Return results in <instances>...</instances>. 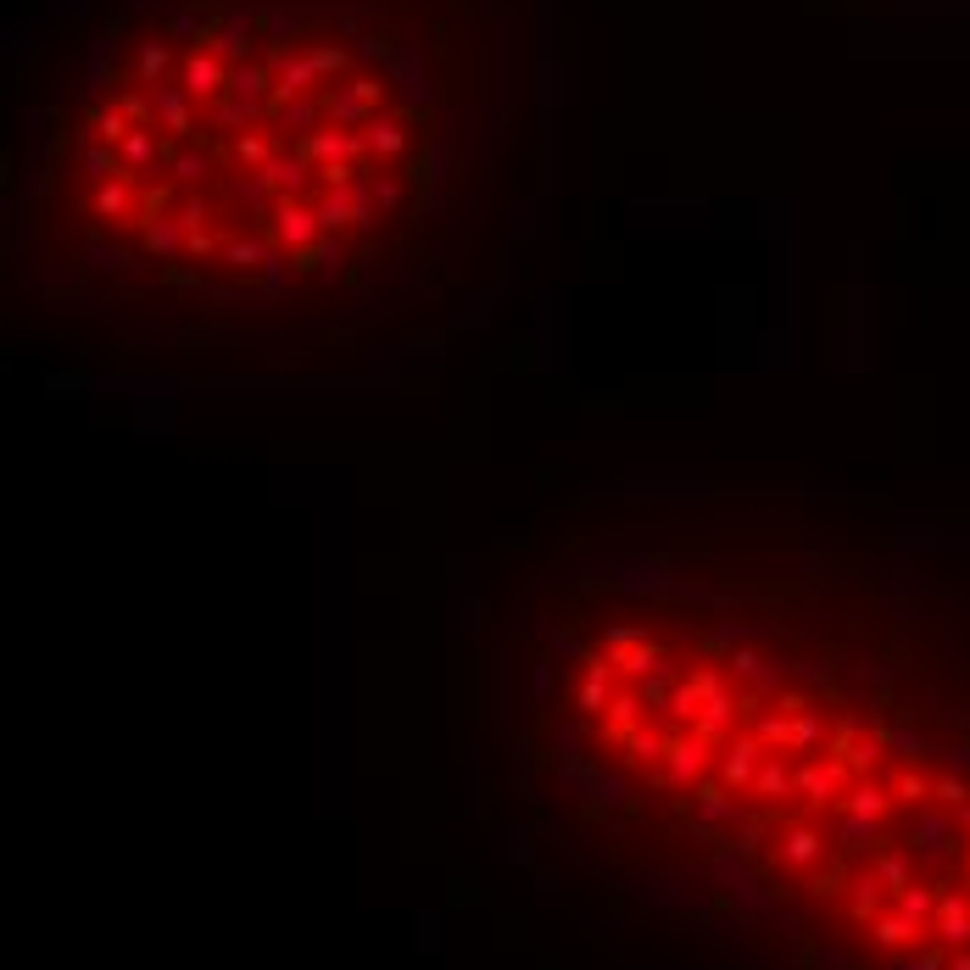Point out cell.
<instances>
[{
	"mask_svg": "<svg viewBox=\"0 0 970 970\" xmlns=\"http://www.w3.org/2000/svg\"><path fill=\"white\" fill-rule=\"evenodd\" d=\"M541 173V0H51L6 73V346L229 380L441 341Z\"/></svg>",
	"mask_w": 970,
	"mask_h": 970,
	"instance_id": "7a4b0ae2",
	"label": "cell"
},
{
	"mask_svg": "<svg viewBox=\"0 0 970 970\" xmlns=\"http://www.w3.org/2000/svg\"><path fill=\"white\" fill-rule=\"evenodd\" d=\"M497 792L720 970H970V591L814 491H597L474 569Z\"/></svg>",
	"mask_w": 970,
	"mask_h": 970,
	"instance_id": "6da1fadb",
	"label": "cell"
}]
</instances>
